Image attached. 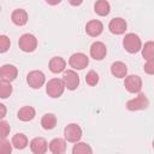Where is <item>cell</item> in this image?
<instances>
[{"instance_id":"1","label":"cell","mask_w":154,"mask_h":154,"mask_svg":"<svg viewBox=\"0 0 154 154\" xmlns=\"http://www.w3.org/2000/svg\"><path fill=\"white\" fill-rule=\"evenodd\" d=\"M64 89H65V85H64L63 79H60V78H52L46 84V91H47L48 96H51L53 99L61 96L64 93Z\"/></svg>"},{"instance_id":"2","label":"cell","mask_w":154,"mask_h":154,"mask_svg":"<svg viewBox=\"0 0 154 154\" xmlns=\"http://www.w3.org/2000/svg\"><path fill=\"white\" fill-rule=\"evenodd\" d=\"M123 46L125 48V51H128L129 53H137L141 47H142V42L141 38L138 37V35L136 34H126L124 40H123Z\"/></svg>"},{"instance_id":"3","label":"cell","mask_w":154,"mask_h":154,"mask_svg":"<svg viewBox=\"0 0 154 154\" xmlns=\"http://www.w3.org/2000/svg\"><path fill=\"white\" fill-rule=\"evenodd\" d=\"M18 46L23 52H34L37 47V38L32 34H23L19 37Z\"/></svg>"},{"instance_id":"4","label":"cell","mask_w":154,"mask_h":154,"mask_svg":"<svg viewBox=\"0 0 154 154\" xmlns=\"http://www.w3.org/2000/svg\"><path fill=\"white\" fill-rule=\"evenodd\" d=\"M64 136H65V140L66 141L72 142V143H76L82 137V129H81L79 125H77L75 123H71V124H69V125L65 126V129H64Z\"/></svg>"},{"instance_id":"5","label":"cell","mask_w":154,"mask_h":154,"mask_svg":"<svg viewBox=\"0 0 154 154\" xmlns=\"http://www.w3.org/2000/svg\"><path fill=\"white\" fill-rule=\"evenodd\" d=\"M45 81H46L45 73L38 70H34V71L29 72L26 76V82H28L29 87L32 89H40L45 84Z\"/></svg>"},{"instance_id":"6","label":"cell","mask_w":154,"mask_h":154,"mask_svg":"<svg viewBox=\"0 0 154 154\" xmlns=\"http://www.w3.org/2000/svg\"><path fill=\"white\" fill-rule=\"evenodd\" d=\"M149 105V101L144 94H138L136 97L129 100L126 102V108L129 111H140L147 108Z\"/></svg>"},{"instance_id":"7","label":"cell","mask_w":154,"mask_h":154,"mask_svg":"<svg viewBox=\"0 0 154 154\" xmlns=\"http://www.w3.org/2000/svg\"><path fill=\"white\" fill-rule=\"evenodd\" d=\"M69 64L75 70H83L89 64V58L84 53H75L70 57Z\"/></svg>"},{"instance_id":"8","label":"cell","mask_w":154,"mask_h":154,"mask_svg":"<svg viewBox=\"0 0 154 154\" xmlns=\"http://www.w3.org/2000/svg\"><path fill=\"white\" fill-rule=\"evenodd\" d=\"M63 82L65 88H67L69 90H75L79 85V76L77 75L76 71L67 70L63 75Z\"/></svg>"},{"instance_id":"9","label":"cell","mask_w":154,"mask_h":154,"mask_svg":"<svg viewBox=\"0 0 154 154\" xmlns=\"http://www.w3.org/2000/svg\"><path fill=\"white\" fill-rule=\"evenodd\" d=\"M125 81H124V85H125V89L129 91V93H140L141 88H142V79L141 77L136 76V75H130V76H125L124 77Z\"/></svg>"},{"instance_id":"10","label":"cell","mask_w":154,"mask_h":154,"mask_svg":"<svg viewBox=\"0 0 154 154\" xmlns=\"http://www.w3.org/2000/svg\"><path fill=\"white\" fill-rule=\"evenodd\" d=\"M17 75H18V70L12 64H5L0 67V78L4 81L12 82L16 79Z\"/></svg>"},{"instance_id":"11","label":"cell","mask_w":154,"mask_h":154,"mask_svg":"<svg viewBox=\"0 0 154 154\" xmlns=\"http://www.w3.org/2000/svg\"><path fill=\"white\" fill-rule=\"evenodd\" d=\"M107 54V48L103 42L96 41L90 46V57L95 60H102Z\"/></svg>"},{"instance_id":"12","label":"cell","mask_w":154,"mask_h":154,"mask_svg":"<svg viewBox=\"0 0 154 154\" xmlns=\"http://www.w3.org/2000/svg\"><path fill=\"white\" fill-rule=\"evenodd\" d=\"M126 26H128V25H126L125 19H123V18H120V17L113 18V19L109 22V24H108L109 31H111L112 34H114V35H122V34H124L125 30H126Z\"/></svg>"},{"instance_id":"13","label":"cell","mask_w":154,"mask_h":154,"mask_svg":"<svg viewBox=\"0 0 154 154\" xmlns=\"http://www.w3.org/2000/svg\"><path fill=\"white\" fill-rule=\"evenodd\" d=\"M30 149L35 154H43L48 149L47 141L45 138H42V137H35L30 142Z\"/></svg>"},{"instance_id":"14","label":"cell","mask_w":154,"mask_h":154,"mask_svg":"<svg viewBox=\"0 0 154 154\" xmlns=\"http://www.w3.org/2000/svg\"><path fill=\"white\" fill-rule=\"evenodd\" d=\"M102 30H103L102 23H101L100 20H96V19L88 22L87 25H85V32H87L89 36H91V37L99 36V35L102 32Z\"/></svg>"},{"instance_id":"15","label":"cell","mask_w":154,"mask_h":154,"mask_svg":"<svg viewBox=\"0 0 154 154\" xmlns=\"http://www.w3.org/2000/svg\"><path fill=\"white\" fill-rule=\"evenodd\" d=\"M11 19H12V22H13L16 25L23 26V25H25L26 22H28V13H26V11L23 10V8H17V10H14V11L12 12Z\"/></svg>"},{"instance_id":"16","label":"cell","mask_w":154,"mask_h":154,"mask_svg":"<svg viewBox=\"0 0 154 154\" xmlns=\"http://www.w3.org/2000/svg\"><path fill=\"white\" fill-rule=\"evenodd\" d=\"M35 116H36L35 108L31 107V106H24L17 113L18 119L22 120V122H30V120H32L35 118Z\"/></svg>"},{"instance_id":"17","label":"cell","mask_w":154,"mask_h":154,"mask_svg":"<svg viewBox=\"0 0 154 154\" xmlns=\"http://www.w3.org/2000/svg\"><path fill=\"white\" fill-rule=\"evenodd\" d=\"M66 67V61L61 57H54L49 60V70L53 73H59L63 72Z\"/></svg>"},{"instance_id":"18","label":"cell","mask_w":154,"mask_h":154,"mask_svg":"<svg viewBox=\"0 0 154 154\" xmlns=\"http://www.w3.org/2000/svg\"><path fill=\"white\" fill-rule=\"evenodd\" d=\"M111 72L117 78H124L128 73V67L122 61H116L111 65Z\"/></svg>"},{"instance_id":"19","label":"cell","mask_w":154,"mask_h":154,"mask_svg":"<svg viewBox=\"0 0 154 154\" xmlns=\"http://www.w3.org/2000/svg\"><path fill=\"white\" fill-rule=\"evenodd\" d=\"M49 150L53 154H63L66 150V142L63 138H54L49 142Z\"/></svg>"},{"instance_id":"20","label":"cell","mask_w":154,"mask_h":154,"mask_svg":"<svg viewBox=\"0 0 154 154\" xmlns=\"http://www.w3.org/2000/svg\"><path fill=\"white\" fill-rule=\"evenodd\" d=\"M41 125L45 130H52L57 125V117L53 113H46L41 119Z\"/></svg>"},{"instance_id":"21","label":"cell","mask_w":154,"mask_h":154,"mask_svg":"<svg viewBox=\"0 0 154 154\" xmlns=\"http://www.w3.org/2000/svg\"><path fill=\"white\" fill-rule=\"evenodd\" d=\"M94 11L99 16H107L111 11V6L107 0H97L94 5Z\"/></svg>"},{"instance_id":"22","label":"cell","mask_w":154,"mask_h":154,"mask_svg":"<svg viewBox=\"0 0 154 154\" xmlns=\"http://www.w3.org/2000/svg\"><path fill=\"white\" fill-rule=\"evenodd\" d=\"M12 146L17 149H24L28 146V138L24 134H16L12 137Z\"/></svg>"},{"instance_id":"23","label":"cell","mask_w":154,"mask_h":154,"mask_svg":"<svg viewBox=\"0 0 154 154\" xmlns=\"http://www.w3.org/2000/svg\"><path fill=\"white\" fill-rule=\"evenodd\" d=\"M72 153L73 154H90L93 153V149L90 148L89 144L84 142H76V144L72 148Z\"/></svg>"},{"instance_id":"24","label":"cell","mask_w":154,"mask_h":154,"mask_svg":"<svg viewBox=\"0 0 154 154\" xmlns=\"http://www.w3.org/2000/svg\"><path fill=\"white\" fill-rule=\"evenodd\" d=\"M12 94V85L8 81H0V99H7Z\"/></svg>"},{"instance_id":"25","label":"cell","mask_w":154,"mask_h":154,"mask_svg":"<svg viewBox=\"0 0 154 154\" xmlns=\"http://www.w3.org/2000/svg\"><path fill=\"white\" fill-rule=\"evenodd\" d=\"M142 55L146 60H153V57H154V43H153V41H148L147 43H144L143 49H142Z\"/></svg>"},{"instance_id":"26","label":"cell","mask_w":154,"mask_h":154,"mask_svg":"<svg viewBox=\"0 0 154 154\" xmlns=\"http://www.w3.org/2000/svg\"><path fill=\"white\" fill-rule=\"evenodd\" d=\"M12 152V143L6 138H0V154H10Z\"/></svg>"},{"instance_id":"27","label":"cell","mask_w":154,"mask_h":154,"mask_svg":"<svg viewBox=\"0 0 154 154\" xmlns=\"http://www.w3.org/2000/svg\"><path fill=\"white\" fill-rule=\"evenodd\" d=\"M85 82L89 84V85H96L97 84V82H99V75L95 72V71H89L88 73H87V76H85Z\"/></svg>"},{"instance_id":"28","label":"cell","mask_w":154,"mask_h":154,"mask_svg":"<svg viewBox=\"0 0 154 154\" xmlns=\"http://www.w3.org/2000/svg\"><path fill=\"white\" fill-rule=\"evenodd\" d=\"M11 41L6 35H0V53H5L10 49Z\"/></svg>"},{"instance_id":"29","label":"cell","mask_w":154,"mask_h":154,"mask_svg":"<svg viewBox=\"0 0 154 154\" xmlns=\"http://www.w3.org/2000/svg\"><path fill=\"white\" fill-rule=\"evenodd\" d=\"M11 131L10 124L6 120H0V138H6Z\"/></svg>"},{"instance_id":"30","label":"cell","mask_w":154,"mask_h":154,"mask_svg":"<svg viewBox=\"0 0 154 154\" xmlns=\"http://www.w3.org/2000/svg\"><path fill=\"white\" fill-rule=\"evenodd\" d=\"M144 72H147L148 75L154 73V63H153V60H147V63L144 64Z\"/></svg>"},{"instance_id":"31","label":"cell","mask_w":154,"mask_h":154,"mask_svg":"<svg viewBox=\"0 0 154 154\" xmlns=\"http://www.w3.org/2000/svg\"><path fill=\"white\" fill-rule=\"evenodd\" d=\"M6 112H7L6 106H5L4 103H0V120L6 116Z\"/></svg>"},{"instance_id":"32","label":"cell","mask_w":154,"mask_h":154,"mask_svg":"<svg viewBox=\"0 0 154 154\" xmlns=\"http://www.w3.org/2000/svg\"><path fill=\"white\" fill-rule=\"evenodd\" d=\"M69 2H70L72 6H79V5L83 2V0H69Z\"/></svg>"},{"instance_id":"33","label":"cell","mask_w":154,"mask_h":154,"mask_svg":"<svg viewBox=\"0 0 154 154\" xmlns=\"http://www.w3.org/2000/svg\"><path fill=\"white\" fill-rule=\"evenodd\" d=\"M60 1L61 0H46V2L49 4V5H58Z\"/></svg>"},{"instance_id":"34","label":"cell","mask_w":154,"mask_h":154,"mask_svg":"<svg viewBox=\"0 0 154 154\" xmlns=\"http://www.w3.org/2000/svg\"><path fill=\"white\" fill-rule=\"evenodd\" d=\"M0 11H1V7H0Z\"/></svg>"}]
</instances>
